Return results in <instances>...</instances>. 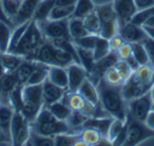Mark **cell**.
<instances>
[{
	"label": "cell",
	"mask_w": 154,
	"mask_h": 146,
	"mask_svg": "<svg viewBox=\"0 0 154 146\" xmlns=\"http://www.w3.org/2000/svg\"><path fill=\"white\" fill-rule=\"evenodd\" d=\"M122 86H112L101 78L97 84L100 105L112 118L128 120V103L122 97Z\"/></svg>",
	"instance_id": "cell-1"
},
{
	"label": "cell",
	"mask_w": 154,
	"mask_h": 146,
	"mask_svg": "<svg viewBox=\"0 0 154 146\" xmlns=\"http://www.w3.org/2000/svg\"><path fill=\"white\" fill-rule=\"evenodd\" d=\"M33 131L45 137H52L71 130L66 121H60L52 114L47 106L43 105L34 122L31 124Z\"/></svg>",
	"instance_id": "cell-2"
},
{
	"label": "cell",
	"mask_w": 154,
	"mask_h": 146,
	"mask_svg": "<svg viewBox=\"0 0 154 146\" xmlns=\"http://www.w3.org/2000/svg\"><path fill=\"white\" fill-rule=\"evenodd\" d=\"M45 41V36L41 33L38 24L35 20H31L26 33L21 38V41L18 45L17 49L14 53L22 56L26 59L34 60L35 55L38 51L39 47Z\"/></svg>",
	"instance_id": "cell-3"
},
{
	"label": "cell",
	"mask_w": 154,
	"mask_h": 146,
	"mask_svg": "<svg viewBox=\"0 0 154 146\" xmlns=\"http://www.w3.org/2000/svg\"><path fill=\"white\" fill-rule=\"evenodd\" d=\"M43 106L42 84L22 86V108L20 111L32 124Z\"/></svg>",
	"instance_id": "cell-4"
},
{
	"label": "cell",
	"mask_w": 154,
	"mask_h": 146,
	"mask_svg": "<svg viewBox=\"0 0 154 146\" xmlns=\"http://www.w3.org/2000/svg\"><path fill=\"white\" fill-rule=\"evenodd\" d=\"M154 137V131L150 129L143 122L133 120L128 116V126H127L126 139L122 145H139L148 139Z\"/></svg>",
	"instance_id": "cell-5"
},
{
	"label": "cell",
	"mask_w": 154,
	"mask_h": 146,
	"mask_svg": "<svg viewBox=\"0 0 154 146\" xmlns=\"http://www.w3.org/2000/svg\"><path fill=\"white\" fill-rule=\"evenodd\" d=\"M152 108H153V104L148 91L145 94L128 102V116L133 120L145 123Z\"/></svg>",
	"instance_id": "cell-6"
},
{
	"label": "cell",
	"mask_w": 154,
	"mask_h": 146,
	"mask_svg": "<svg viewBox=\"0 0 154 146\" xmlns=\"http://www.w3.org/2000/svg\"><path fill=\"white\" fill-rule=\"evenodd\" d=\"M40 29L41 33L45 36V40H53L60 37L69 36L68 29V19L66 20H42V21H36Z\"/></svg>",
	"instance_id": "cell-7"
},
{
	"label": "cell",
	"mask_w": 154,
	"mask_h": 146,
	"mask_svg": "<svg viewBox=\"0 0 154 146\" xmlns=\"http://www.w3.org/2000/svg\"><path fill=\"white\" fill-rule=\"evenodd\" d=\"M151 88V85L145 84L143 83L138 78H137L136 73L133 72V74L130 76V78L126 81L122 86V92L124 99L128 103L131 100H134L140 95L145 94L146 92L149 91Z\"/></svg>",
	"instance_id": "cell-8"
},
{
	"label": "cell",
	"mask_w": 154,
	"mask_h": 146,
	"mask_svg": "<svg viewBox=\"0 0 154 146\" xmlns=\"http://www.w3.org/2000/svg\"><path fill=\"white\" fill-rule=\"evenodd\" d=\"M68 72V91L77 92L80 85L87 78V70L79 64L73 62L66 67Z\"/></svg>",
	"instance_id": "cell-9"
},
{
	"label": "cell",
	"mask_w": 154,
	"mask_h": 146,
	"mask_svg": "<svg viewBox=\"0 0 154 146\" xmlns=\"http://www.w3.org/2000/svg\"><path fill=\"white\" fill-rule=\"evenodd\" d=\"M118 34L122 37L125 41L130 43H138V41H143L146 35L145 31H143V27L135 24L131 21H127L124 24H119V29H118Z\"/></svg>",
	"instance_id": "cell-10"
},
{
	"label": "cell",
	"mask_w": 154,
	"mask_h": 146,
	"mask_svg": "<svg viewBox=\"0 0 154 146\" xmlns=\"http://www.w3.org/2000/svg\"><path fill=\"white\" fill-rule=\"evenodd\" d=\"M66 89L57 86L52 83L49 78L42 83V102L45 106H49L51 104L58 102L64 97Z\"/></svg>",
	"instance_id": "cell-11"
},
{
	"label": "cell",
	"mask_w": 154,
	"mask_h": 146,
	"mask_svg": "<svg viewBox=\"0 0 154 146\" xmlns=\"http://www.w3.org/2000/svg\"><path fill=\"white\" fill-rule=\"evenodd\" d=\"M40 1L41 0H21L19 11H18L17 15L15 16V18L12 20V26L16 27L22 22L32 20L35 10Z\"/></svg>",
	"instance_id": "cell-12"
},
{
	"label": "cell",
	"mask_w": 154,
	"mask_h": 146,
	"mask_svg": "<svg viewBox=\"0 0 154 146\" xmlns=\"http://www.w3.org/2000/svg\"><path fill=\"white\" fill-rule=\"evenodd\" d=\"M113 5L115 8L116 14H117V19L119 24L130 21L133 15L136 13L133 0H113Z\"/></svg>",
	"instance_id": "cell-13"
},
{
	"label": "cell",
	"mask_w": 154,
	"mask_h": 146,
	"mask_svg": "<svg viewBox=\"0 0 154 146\" xmlns=\"http://www.w3.org/2000/svg\"><path fill=\"white\" fill-rule=\"evenodd\" d=\"M14 109L11 104L1 103L0 105V133L11 140V122L14 116Z\"/></svg>",
	"instance_id": "cell-14"
},
{
	"label": "cell",
	"mask_w": 154,
	"mask_h": 146,
	"mask_svg": "<svg viewBox=\"0 0 154 146\" xmlns=\"http://www.w3.org/2000/svg\"><path fill=\"white\" fill-rule=\"evenodd\" d=\"M77 92L79 93L80 95H82L87 101L92 103L93 105L97 106L100 104L97 86L92 82V81L89 80L88 78H86V80L82 82V84L80 85V87L78 88Z\"/></svg>",
	"instance_id": "cell-15"
},
{
	"label": "cell",
	"mask_w": 154,
	"mask_h": 146,
	"mask_svg": "<svg viewBox=\"0 0 154 146\" xmlns=\"http://www.w3.org/2000/svg\"><path fill=\"white\" fill-rule=\"evenodd\" d=\"M54 53H55V47L52 45L51 41L45 40L39 47L34 60L41 62V64H45L47 66H53V65H55Z\"/></svg>",
	"instance_id": "cell-16"
},
{
	"label": "cell",
	"mask_w": 154,
	"mask_h": 146,
	"mask_svg": "<svg viewBox=\"0 0 154 146\" xmlns=\"http://www.w3.org/2000/svg\"><path fill=\"white\" fill-rule=\"evenodd\" d=\"M48 78L55 85L68 90V72H66V68L57 66V65L49 66Z\"/></svg>",
	"instance_id": "cell-17"
},
{
	"label": "cell",
	"mask_w": 154,
	"mask_h": 146,
	"mask_svg": "<svg viewBox=\"0 0 154 146\" xmlns=\"http://www.w3.org/2000/svg\"><path fill=\"white\" fill-rule=\"evenodd\" d=\"M0 85L3 90V97L0 99L1 103H9V94L14 88L20 85L15 73H2L0 78ZM10 104V103H9Z\"/></svg>",
	"instance_id": "cell-18"
},
{
	"label": "cell",
	"mask_w": 154,
	"mask_h": 146,
	"mask_svg": "<svg viewBox=\"0 0 154 146\" xmlns=\"http://www.w3.org/2000/svg\"><path fill=\"white\" fill-rule=\"evenodd\" d=\"M1 59V67H2L3 73H13L17 70L19 65L24 59L22 56L17 55L15 53H10V52H3L0 56Z\"/></svg>",
	"instance_id": "cell-19"
},
{
	"label": "cell",
	"mask_w": 154,
	"mask_h": 146,
	"mask_svg": "<svg viewBox=\"0 0 154 146\" xmlns=\"http://www.w3.org/2000/svg\"><path fill=\"white\" fill-rule=\"evenodd\" d=\"M68 29H69V36L71 40L80 38L90 33L87 31L86 27L84 24V19L77 17H70L68 19Z\"/></svg>",
	"instance_id": "cell-20"
},
{
	"label": "cell",
	"mask_w": 154,
	"mask_h": 146,
	"mask_svg": "<svg viewBox=\"0 0 154 146\" xmlns=\"http://www.w3.org/2000/svg\"><path fill=\"white\" fill-rule=\"evenodd\" d=\"M35 68L31 73L30 78L26 81L24 85H37L42 84L48 78V73H49V66L45 64H41L35 60Z\"/></svg>",
	"instance_id": "cell-21"
},
{
	"label": "cell",
	"mask_w": 154,
	"mask_h": 146,
	"mask_svg": "<svg viewBox=\"0 0 154 146\" xmlns=\"http://www.w3.org/2000/svg\"><path fill=\"white\" fill-rule=\"evenodd\" d=\"M47 107L52 112V114L60 121H66L69 119V116H70L71 112H72V109L68 105V103L62 99L60 101L55 102V103L47 106Z\"/></svg>",
	"instance_id": "cell-22"
},
{
	"label": "cell",
	"mask_w": 154,
	"mask_h": 146,
	"mask_svg": "<svg viewBox=\"0 0 154 146\" xmlns=\"http://www.w3.org/2000/svg\"><path fill=\"white\" fill-rule=\"evenodd\" d=\"M56 5V0H41L35 10L33 20L35 21H42L47 20L50 16V13Z\"/></svg>",
	"instance_id": "cell-23"
},
{
	"label": "cell",
	"mask_w": 154,
	"mask_h": 146,
	"mask_svg": "<svg viewBox=\"0 0 154 146\" xmlns=\"http://www.w3.org/2000/svg\"><path fill=\"white\" fill-rule=\"evenodd\" d=\"M35 64H36L35 60L24 58L21 62V64L19 65V67L17 68V70L14 72L21 85H24L26 83V81L29 80L31 73L35 68Z\"/></svg>",
	"instance_id": "cell-24"
},
{
	"label": "cell",
	"mask_w": 154,
	"mask_h": 146,
	"mask_svg": "<svg viewBox=\"0 0 154 146\" xmlns=\"http://www.w3.org/2000/svg\"><path fill=\"white\" fill-rule=\"evenodd\" d=\"M30 22H31V20L30 21L22 22V24H18V26L14 27V30L12 31V36H11V40H10L8 52H10V53H14V52H15V50L17 49L19 43L21 41L22 36H23L26 29H28L29 24H30Z\"/></svg>",
	"instance_id": "cell-25"
},
{
	"label": "cell",
	"mask_w": 154,
	"mask_h": 146,
	"mask_svg": "<svg viewBox=\"0 0 154 146\" xmlns=\"http://www.w3.org/2000/svg\"><path fill=\"white\" fill-rule=\"evenodd\" d=\"M101 138L103 135L100 133V131L93 127H82L80 131V139L85 141L87 146L98 145Z\"/></svg>",
	"instance_id": "cell-26"
},
{
	"label": "cell",
	"mask_w": 154,
	"mask_h": 146,
	"mask_svg": "<svg viewBox=\"0 0 154 146\" xmlns=\"http://www.w3.org/2000/svg\"><path fill=\"white\" fill-rule=\"evenodd\" d=\"M75 5H55L50 13L48 19L50 20H66L72 17Z\"/></svg>",
	"instance_id": "cell-27"
},
{
	"label": "cell",
	"mask_w": 154,
	"mask_h": 146,
	"mask_svg": "<svg viewBox=\"0 0 154 146\" xmlns=\"http://www.w3.org/2000/svg\"><path fill=\"white\" fill-rule=\"evenodd\" d=\"M95 12L100 19L101 24L117 18V14H116L113 1L111 3H106V5H99V7H95Z\"/></svg>",
	"instance_id": "cell-28"
},
{
	"label": "cell",
	"mask_w": 154,
	"mask_h": 146,
	"mask_svg": "<svg viewBox=\"0 0 154 146\" xmlns=\"http://www.w3.org/2000/svg\"><path fill=\"white\" fill-rule=\"evenodd\" d=\"M127 124H128V120L122 121V120H119V119L113 118L111 124H110L109 129H108L107 135H106V138L111 142L112 145L114 144L115 140L118 138V135H119L120 133L122 132V130L126 128Z\"/></svg>",
	"instance_id": "cell-29"
},
{
	"label": "cell",
	"mask_w": 154,
	"mask_h": 146,
	"mask_svg": "<svg viewBox=\"0 0 154 146\" xmlns=\"http://www.w3.org/2000/svg\"><path fill=\"white\" fill-rule=\"evenodd\" d=\"M95 10V5L92 0H77L75 3L74 13L72 17L82 18L84 19L86 16H88L90 13H92Z\"/></svg>",
	"instance_id": "cell-30"
},
{
	"label": "cell",
	"mask_w": 154,
	"mask_h": 146,
	"mask_svg": "<svg viewBox=\"0 0 154 146\" xmlns=\"http://www.w3.org/2000/svg\"><path fill=\"white\" fill-rule=\"evenodd\" d=\"M74 45V43H73ZM75 49H76L77 55L79 58L80 65L84 67L87 70V72L91 71L93 65H94L95 60H94V53H93V50H89V49H84V48H79L75 46Z\"/></svg>",
	"instance_id": "cell-31"
},
{
	"label": "cell",
	"mask_w": 154,
	"mask_h": 146,
	"mask_svg": "<svg viewBox=\"0 0 154 146\" xmlns=\"http://www.w3.org/2000/svg\"><path fill=\"white\" fill-rule=\"evenodd\" d=\"M84 24L86 27L87 31H88L90 34L93 35H99L101 29V21L99 19V17L97 16L95 10L90 13L88 16L84 18Z\"/></svg>",
	"instance_id": "cell-32"
},
{
	"label": "cell",
	"mask_w": 154,
	"mask_h": 146,
	"mask_svg": "<svg viewBox=\"0 0 154 146\" xmlns=\"http://www.w3.org/2000/svg\"><path fill=\"white\" fill-rule=\"evenodd\" d=\"M12 28L13 27L10 26L9 24L0 21V52H8L10 45V40H11L12 36Z\"/></svg>",
	"instance_id": "cell-33"
},
{
	"label": "cell",
	"mask_w": 154,
	"mask_h": 146,
	"mask_svg": "<svg viewBox=\"0 0 154 146\" xmlns=\"http://www.w3.org/2000/svg\"><path fill=\"white\" fill-rule=\"evenodd\" d=\"M93 53H94V60H100L101 58L106 57L108 54L110 53V48H109V39L103 38V37L99 36L97 37L96 43L93 49Z\"/></svg>",
	"instance_id": "cell-34"
},
{
	"label": "cell",
	"mask_w": 154,
	"mask_h": 146,
	"mask_svg": "<svg viewBox=\"0 0 154 146\" xmlns=\"http://www.w3.org/2000/svg\"><path fill=\"white\" fill-rule=\"evenodd\" d=\"M54 59H55V65L60 67H64L66 68L73 62H76L75 57L70 53V52L66 51L63 49H58L55 48V53H54Z\"/></svg>",
	"instance_id": "cell-35"
},
{
	"label": "cell",
	"mask_w": 154,
	"mask_h": 146,
	"mask_svg": "<svg viewBox=\"0 0 154 146\" xmlns=\"http://www.w3.org/2000/svg\"><path fill=\"white\" fill-rule=\"evenodd\" d=\"M26 145H35V146H54L55 141L54 138L52 137H45V135H39L35 132L31 128V135L29 140L26 141Z\"/></svg>",
	"instance_id": "cell-36"
},
{
	"label": "cell",
	"mask_w": 154,
	"mask_h": 146,
	"mask_svg": "<svg viewBox=\"0 0 154 146\" xmlns=\"http://www.w3.org/2000/svg\"><path fill=\"white\" fill-rule=\"evenodd\" d=\"M80 139V132L78 133H71L63 132L59 133V135L54 137V141H55V145L57 146H74L77 140Z\"/></svg>",
	"instance_id": "cell-37"
},
{
	"label": "cell",
	"mask_w": 154,
	"mask_h": 146,
	"mask_svg": "<svg viewBox=\"0 0 154 146\" xmlns=\"http://www.w3.org/2000/svg\"><path fill=\"white\" fill-rule=\"evenodd\" d=\"M118 29H119V22H118L117 18L113 20H110V21L103 22V24H101L99 36L103 37V38L110 39L114 35L118 34Z\"/></svg>",
	"instance_id": "cell-38"
},
{
	"label": "cell",
	"mask_w": 154,
	"mask_h": 146,
	"mask_svg": "<svg viewBox=\"0 0 154 146\" xmlns=\"http://www.w3.org/2000/svg\"><path fill=\"white\" fill-rule=\"evenodd\" d=\"M1 5H2L5 15L9 17L12 24V20L15 18V16L17 15L18 11H19L21 0H1Z\"/></svg>",
	"instance_id": "cell-39"
},
{
	"label": "cell",
	"mask_w": 154,
	"mask_h": 146,
	"mask_svg": "<svg viewBox=\"0 0 154 146\" xmlns=\"http://www.w3.org/2000/svg\"><path fill=\"white\" fill-rule=\"evenodd\" d=\"M103 78L107 84L112 85V86H122L124 84L122 78H120L118 71L115 69V67H110L103 72Z\"/></svg>",
	"instance_id": "cell-40"
},
{
	"label": "cell",
	"mask_w": 154,
	"mask_h": 146,
	"mask_svg": "<svg viewBox=\"0 0 154 146\" xmlns=\"http://www.w3.org/2000/svg\"><path fill=\"white\" fill-rule=\"evenodd\" d=\"M133 47V56L135 57V59L139 62V65H148L150 64L149 57H148L147 51H146L145 47H143V43L138 41V43H132Z\"/></svg>",
	"instance_id": "cell-41"
},
{
	"label": "cell",
	"mask_w": 154,
	"mask_h": 146,
	"mask_svg": "<svg viewBox=\"0 0 154 146\" xmlns=\"http://www.w3.org/2000/svg\"><path fill=\"white\" fill-rule=\"evenodd\" d=\"M22 86L21 84L16 86L9 94V103L15 110H21L22 108Z\"/></svg>",
	"instance_id": "cell-42"
},
{
	"label": "cell",
	"mask_w": 154,
	"mask_h": 146,
	"mask_svg": "<svg viewBox=\"0 0 154 146\" xmlns=\"http://www.w3.org/2000/svg\"><path fill=\"white\" fill-rule=\"evenodd\" d=\"M97 37H98V35L89 34L84 37H80V38L74 39V40H72V43H74V46H76V47L93 50L95 47V43H96Z\"/></svg>",
	"instance_id": "cell-43"
},
{
	"label": "cell",
	"mask_w": 154,
	"mask_h": 146,
	"mask_svg": "<svg viewBox=\"0 0 154 146\" xmlns=\"http://www.w3.org/2000/svg\"><path fill=\"white\" fill-rule=\"evenodd\" d=\"M89 116L84 114L80 111H75V110H72L70 116L66 120L70 128H75V127H82L87 120H88Z\"/></svg>",
	"instance_id": "cell-44"
},
{
	"label": "cell",
	"mask_w": 154,
	"mask_h": 146,
	"mask_svg": "<svg viewBox=\"0 0 154 146\" xmlns=\"http://www.w3.org/2000/svg\"><path fill=\"white\" fill-rule=\"evenodd\" d=\"M114 67H115V69L118 71V73H119L120 78H122V80L124 83L126 82L128 78H130V76L133 74L132 69L129 67V65L127 64V62L124 59H118L117 62H115Z\"/></svg>",
	"instance_id": "cell-45"
},
{
	"label": "cell",
	"mask_w": 154,
	"mask_h": 146,
	"mask_svg": "<svg viewBox=\"0 0 154 146\" xmlns=\"http://www.w3.org/2000/svg\"><path fill=\"white\" fill-rule=\"evenodd\" d=\"M153 69L154 68L150 64L141 65V66L139 67L136 71H135V73H136L137 78H138L143 83L151 85V84H150V78H151V74H152V71H153Z\"/></svg>",
	"instance_id": "cell-46"
},
{
	"label": "cell",
	"mask_w": 154,
	"mask_h": 146,
	"mask_svg": "<svg viewBox=\"0 0 154 146\" xmlns=\"http://www.w3.org/2000/svg\"><path fill=\"white\" fill-rule=\"evenodd\" d=\"M141 43H143V47H145L146 51H147L150 65L154 68V39L146 36L145 38L143 39Z\"/></svg>",
	"instance_id": "cell-47"
},
{
	"label": "cell",
	"mask_w": 154,
	"mask_h": 146,
	"mask_svg": "<svg viewBox=\"0 0 154 146\" xmlns=\"http://www.w3.org/2000/svg\"><path fill=\"white\" fill-rule=\"evenodd\" d=\"M116 53H117L118 58H119V59L126 60L127 58L130 57V56L133 54V47H132V43L125 41V43L122 45V47H120L119 49H118V51L116 52Z\"/></svg>",
	"instance_id": "cell-48"
},
{
	"label": "cell",
	"mask_w": 154,
	"mask_h": 146,
	"mask_svg": "<svg viewBox=\"0 0 154 146\" xmlns=\"http://www.w3.org/2000/svg\"><path fill=\"white\" fill-rule=\"evenodd\" d=\"M125 43V40L122 39V37L119 34L114 35L113 37L109 39V48L110 52H117L118 49L122 47V45Z\"/></svg>",
	"instance_id": "cell-49"
},
{
	"label": "cell",
	"mask_w": 154,
	"mask_h": 146,
	"mask_svg": "<svg viewBox=\"0 0 154 146\" xmlns=\"http://www.w3.org/2000/svg\"><path fill=\"white\" fill-rule=\"evenodd\" d=\"M133 1H134L136 12L140 11V10L148 9V8L154 5V0H133Z\"/></svg>",
	"instance_id": "cell-50"
},
{
	"label": "cell",
	"mask_w": 154,
	"mask_h": 146,
	"mask_svg": "<svg viewBox=\"0 0 154 146\" xmlns=\"http://www.w3.org/2000/svg\"><path fill=\"white\" fill-rule=\"evenodd\" d=\"M126 62H127V64L129 65V67H130L131 69H132V71L133 72H135V71L137 70V69L140 67V65H139V62H137L136 59H135V57L133 56V54L130 56V57H128L126 59Z\"/></svg>",
	"instance_id": "cell-51"
},
{
	"label": "cell",
	"mask_w": 154,
	"mask_h": 146,
	"mask_svg": "<svg viewBox=\"0 0 154 146\" xmlns=\"http://www.w3.org/2000/svg\"><path fill=\"white\" fill-rule=\"evenodd\" d=\"M145 124L147 125L150 129H152V130L154 131V108H152V110L149 112V114H148L147 119H146V121H145Z\"/></svg>",
	"instance_id": "cell-52"
},
{
	"label": "cell",
	"mask_w": 154,
	"mask_h": 146,
	"mask_svg": "<svg viewBox=\"0 0 154 146\" xmlns=\"http://www.w3.org/2000/svg\"><path fill=\"white\" fill-rule=\"evenodd\" d=\"M0 21L5 22V24H9L10 26H12V24H11V20L9 19V17H8V16L5 15V11H3L2 5H1V0H0Z\"/></svg>",
	"instance_id": "cell-53"
},
{
	"label": "cell",
	"mask_w": 154,
	"mask_h": 146,
	"mask_svg": "<svg viewBox=\"0 0 154 146\" xmlns=\"http://www.w3.org/2000/svg\"><path fill=\"white\" fill-rule=\"evenodd\" d=\"M143 29L145 31L146 35L150 38L154 39V27H150V26H146V24H143Z\"/></svg>",
	"instance_id": "cell-54"
},
{
	"label": "cell",
	"mask_w": 154,
	"mask_h": 146,
	"mask_svg": "<svg viewBox=\"0 0 154 146\" xmlns=\"http://www.w3.org/2000/svg\"><path fill=\"white\" fill-rule=\"evenodd\" d=\"M77 0H56V5H75Z\"/></svg>",
	"instance_id": "cell-55"
},
{
	"label": "cell",
	"mask_w": 154,
	"mask_h": 146,
	"mask_svg": "<svg viewBox=\"0 0 154 146\" xmlns=\"http://www.w3.org/2000/svg\"><path fill=\"white\" fill-rule=\"evenodd\" d=\"M1 144H7V145H12V142L10 139H8L7 137H5L3 135L0 133V145Z\"/></svg>",
	"instance_id": "cell-56"
},
{
	"label": "cell",
	"mask_w": 154,
	"mask_h": 146,
	"mask_svg": "<svg viewBox=\"0 0 154 146\" xmlns=\"http://www.w3.org/2000/svg\"><path fill=\"white\" fill-rule=\"evenodd\" d=\"M143 24H146V26H150V27H154V15L151 16L150 18H148L147 20H146L145 22H143ZM141 24V26H143Z\"/></svg>",
	"instance_id": "cell-57"
},
{
	"label": "cell",
	"mask_w": 154,
	"mask_h": 146,
	"mask_svg": "<svg viewBox=\"0 0 154 146\" xmlns=\"http://www.w3.org/2000/svg\"><path fill=\"white\" fill-rule=\"evenodd\" d=\"M149 93H150V97H151L152 104H153V107H154V86H151V88L149 89Z\"/></svg>",
	"instance_id": "cell-58"
},
{
	"label": "cell",
	"mask_w": 154,
	"mask_h": 146,
	"mask_svg": "<svg viewBox=\"0 0 154 146\" xmlns=\"http://www.w3.org/2000/svg\"><path fill=\"white\" fill-rule=\"evenodd\" d=\"M150 84H151V86H154V69H153V71H152L151 78H150Z\"/></svg>",
	"instance_id": "cell-59"
},
{
	"label": "cell",
	"mask_w": 154,
	"mask_h": 146,
	"mask_svg": "<svg viewBox=\"0 0 154 146\" xmlns=\"http://www.w3.org/2000/svg\"><path fill=\"white\" fill-rule=\"evenodd\" d=\"M3 97V90H2V88H1V85H0V99Z\"/></svg>",
	"instance_id": "cell-60"
},
{
	"label": "cell",
	"mask_w": 154,
	"mask_h": 146,
	"mask_svg": "<svg viewBox=\"0 0 154 146\" xmlns=\"http://www.w3.org/2000/svg\"><path fill=\"white\" fill-rule=\"evenodd\" d=\"M0 56H1V52H0ZM0 72L3 73L2 72V67H1V59H0Z\"/></svg>",
	"instance_id": "cell-61"
},
{
	"label": "cell",
	"mask_w": 154,
	"mask_h": 146,
	"mask_svg": "<svg viewBox=\"0 0 154 146\" xmlns=\"http://www.w3.org/2000/svg\"><path fill=\"white\" fill-rule=\"evenodd\" d=\"M1 75H2V73H1V72H0V78H1Z\"/></svg>",
	"instance_id": "cell-62"
},
{
	"label": "cell",
	"mask_w": 154,
	"mask_h": 146,
	"mask_svg": "<svg viewBox=\"0 0 154 146\" xmlns=\"http://www.w3.org/2000/svg\"><path fill=\"white\" fill-rule=\"evenodd\" d=\"M0 105H1V101H0Z\"/></svg>",
	"instance_id": "cell-63"
},
{
	"label": "cell",
	"mask_w": 154,
	"mask_h": 146,
	"mask_svg": "<svg viewBox=\"0 0 154 146\" xmlns=\"http://www.w3.org/2000/svg\"><path fill=\"white\" fill-rule=\"evenodd\" d=\"M153 108H154V107H153Z\"/></svg>",
	"instance_id": "cell-64"
}]
</instances>
